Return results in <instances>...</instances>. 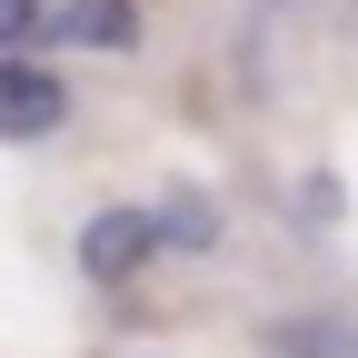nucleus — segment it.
Segmentation results:
<instances>
[{"instance_id": "nucleus-4", "label": "nucleus", "mask_w": 358, "mask_h": 358, "mask_svg": "<svg viewBox=\"0 0 358 358\" xmlns=\"http://www.w3.org/2000/svg\"><path fill=\"white\" fill-rule=\"evenodd\" d=\"M30 40H50V10L40 0H0V50H30Z\"/></svg>"}, {"instance_id": "nucleus-1", "label": "nucleus", "mask_w": 358, "mask_h": 358, "mask_svg": "<svg viewBox=\"0 0 358 358\" xmlns=\"http://www.w3.org/2000/svg\"><path fill=\"white\" fill-rule=\"evenodd\" d=\"M169 239L209 249V239H219V219H209L199 199H169V209H100V219L80 229V268H90L100 289H120V279H140V268H150Z\"/></svg>"}, {"instance_id": "nucleus-3", "label": "nucleus", "mask_w": 358, "mask_h": 358, "mask_svg": "<svg viewBox=\"0 0 358 358\" xmlns=\"http://www.w3.org/2000/svg\"><path fill=\"white\" fill-rule=\"evenodd\" d=\"M50 40H70V50H140V0H60Z\"/></svg>"}, {"instance_id": "nucleus-2", "label": "nucleus", "mask_w": 358, "mask_h": 358, "mask_svg": "<svg viewBox=\"0 0 358 358\" xmlns=\"http://www.w3.org/2000/svg\"><path fill=\"white\" fill-rule=\"evenodd\" d=\"M60 120H70V90L30 50H0V140H50Z\"/></svg>"}]
</instances>
